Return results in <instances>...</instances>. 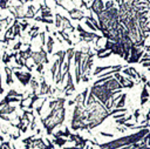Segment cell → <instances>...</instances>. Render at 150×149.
Returning a JSON list of instances; mask_svg holds the SVG:
<instances>
[{
	"mask_svg": "<svg viewBox=\"0 0 150 149\" xmlns=\"http://www.w3.org/2000/svg\"><path fill=\"white\" fill-rule=\"evenodd\" d=\"M116 130L124 133V131H127V127H116Z\"/></svg>",
	"mask_w": 150,
	"mask_h": 149,
	"instance_id": "cb8c5ba5",
	"label": "cell"
},
{
	"mask_svg": "<svg viewBox=\"0 0 150 149\" xmlns=\"http://www.w3.org/2000/svg\"><path fill=\"white\" fill-rule=\"evenodd\" d=\"M30 59L34 61L35 65H40V63H48V57H47V52L41 47V49L39 52H32L30 54Z\"/></svg>",
	"mask_w": 150,
	"mask_h": 149,
	"instance_id": "7a4b0ae2",
	"label": "cell"
},
{
	"mask_svg": "<svg viewBox=\"0 0 150 149\" xmlns=\"http://www.w3.org/2000/svg\"><path fill=\"white\" fill-rule=\"evenodd\" d=\"M55 18H56V20H55V26H56V28H61L62 27V15L61 14H59V13H56V15H55Z\"/></svg>",
	"mask_w": 150,
	"mask_h": 149,
	"instance_id": "9a60e30c",
	"label": "cell"
},
{
	"mask_svg": "<svg viewBox=\"0 0 150 149\" xmlns=\"http://www.w3.org/2000/svg\"><path fill=\"white\" fill-rule=\"evenodd\" d=\"M127 94L125 93H123L122 94V96L120 97V100L115 103V106H114V108H123L124 107V104H125V100H127Z\"/></svg>",
	"mask_w": 150,
	"mask_h": 149,
	"instance_id": "8fae6325",
	"label": "cell"
},
{
	"mask_svg": "<svg viewBox=\"0 0 150 149\" xmlns=\"http://www.w3.org/2000/svg\"><path fill=\"white\" fill-rule=\"evenodd\" d=\"M53 46H54V39H53V36H48V39H47V53L48 54L52 53Z\"/></svg>",
	"mask_w": 150,
	"mask_h": 149,
	"instance_id": "4fadbf2b",
	"label": "cell"
},
{
	"mask_svg": "<svg viewBox=\"0 0 150 149\" xmlns=\"http://www.w3.org/2000/svg\"><path fill=\"white\" fill-rule=\"evenodd\" d=\"M141 99H149V92H148V86L144 84L142 93H141Z\"/></svg>",
	"mask_w": 150,
	"mask_h": 149,
	"instance_id": "e0dca14e",
	"label": "cell"
},
{
	"mask_svg": "<svg viewBox=\"0 0 150 149\" xmlns=\"http://www.w3.org/2000/svg\"><path fill=\"white\" fill-rule=\"evenodd\" d=\"M80 36V41H86V42H91L94 40H101L103 36L98 35V34H95V33H89L87 31H83V32H80L79 34Z\"/></svg>",
	"mask_w": 150,
	"mask_h": 149,
	"instance_id": "3957f363",
	"label": "cell"
},
{
	"mask_svg": "<svg viewBox=\"0 0 150 149\" xmlns=\"http://www.w3.org/2000/svg\"><path fill=\"white\" fill-rule=\"evenodd\" d=\"M34 32H39V26H32L28 33H29V34H32V33H34Z\"/></svg>",
	"mask_w": 150,
	"mask_h": 149,
	"instance_id": "7402d4cb",
	"label": "cell"
},
{
	"mask_svg": "<svg viewBox=\"0 0 150 149\" xmlns=\"http://www.w3.org/2000/svg\"><path fill=\"white\" fill-rule=\"evenodd\" d=\"M39 35H40V39H41V43H42V46H43V45H46V34H45V32L40 33Z\"/></svg>",
	"mask_w": 150,
	"mask_h": 149,
	"instance_id": "44dd1931",
	"label": "cell"
},
{
	"mask_svg": "<svg viewBox=\"0 0 150 149\" xmlns=\"http://www.w3.org/2000/svg\"><path fill=\"white\" fill-rule=\"evenodd\" d=\"M14 75H15V76H16V79L20 81V83H21V84H23V86L28 84V83L30 82V80H32V74H30L29 72H27V73H22V72H14Z\"/></svg>",
	"mask_w": 150,
	"mask_h": 149,
	"instance_id": "5b68a950",
	"label": "cell"
},
{
	"mask_svg": "<svg viewBox=\"0 0 150 149\" xmlns=\"http://www.w3.org/2000/svg\"><path fill=\"white\" fill-rule=\"evenodd\" d=\"M30 87H32V89H33V93H36L38 88L40 87L39 82H38V81H36L34 77H32V80H30Z\"/></svg>",
	"mask_w": 150,
	"mask_h": 149,
	"instance_id": "2e32d148",
	"label": "cell"
},
{
	"mask_svg": "<svg viewBox=\"0 0 150 149\" xmlns=\"http://www.w3.org/2000/svg\"><path fill=\"white\" fill-rule=\"evenodd\" d=\"M36 70H38V73H39L40 75H43V63H40V65H38V67H36Z\"/></svg>",
	"mask_w": 150,
	"mask_h": 149,
	"instance_id": "ffe728a7",
	"label": "cell"
},
{
	"mask_svg": "<svg viewBox=\"0 0 150 149\" xmlns=\"http://www.w3.org/2000/svg\"><path fill=\"white\" fill-rule=\"evenodd\" d=\"M139 115H141V113H139V109H136V110L134 111V114H132V116L135 117V121H136V123L138 122V118H139Z\"/></svg>",
	"mask_w": 150,
	"mask_h": 149,
	"instance_id": "d6986e66",
	"label": "cell"
},
{
	"mask_svg": "<svg viewBox=\"0 0 150 149\" xmlns=\"http://www.w3.org/2000/svg\"><path fill=\"white\" fill-rule=\"evenodd\" d=\"M100 135H102V136H107V137H112V136H114L112 134H109V133H104V131H101V133H100Z\"/></svg>",
	"mask_w": 150,
	"mask_h": 149,
	"instance_id": "603a6c76",
	"label": "cell"
},
{
	"mask_svg": "<svg viewBox=\"0 0 150 149\" xmlns=\"http://www.w3.org/2000/svg\"><path fill=\"white\" fill-rule=\"evenodd\" d=\"M67 12L69 13V15H70V18H71L73 20H77V21H80V20H82V19H84V18H86L84 12H83L82 9H79V8L67 9Z\"/></svg>",
	"mask_w": 150,
	"mask_h": 149,
	"instance_id": "8992f818",
	"label": "cell"
},
{
	"mask_svg": "<svg viewBox=\"0 0 150 149\" xmlns=\"http://www.w3.org/2000/svg\"><path fill=\"white\" fill-rule=\"evenodd\" d=\"M35 14H36V9H35V7H34L33 5H30V6L27 8V11H26L23 18H28V19H30V18H34Z\"/></svg>",
	"mask_w": 150,
	"mask_h": 149,
	"instance_id": "30bf717a",
	"label": "cell"
},
{
	"mask_svg": "<svg viewBox=\"0 0 150 149\" xmlns=\"http://www.w3.org/2000/svg\"><path fill=\"white\" fill-rule=\"evenodd\" d=\"M66 142H68L66 137H61V136L54 137V144H56V145H59V147H63V145L66 144Z\"/></svg>",
	"mask_w": 150,
	"mask_h": 149,
	"instance_id": "7c38bea8",
	"label": "cell"
},
{
	"mask_svg": "<svg viewBox=\"0 0 150 149\" xmlns=\"http://www.w3.org/2000/svg\"><path fill=\"white\" fill-rule=\"evenodd\" d=\"M84 23H86V25H87V26H88V27H89V28H90L91 31H94V32H95V31H97V29L95 28V26H94V25H93V23H91V22H90L89 20H87V19H86Z\"/></svg>",
	"mask_w": 150,
	"mask_h": 149,
	"instance_id": "ac0fdd59",
	"label": "cell"
},
{
	"mask_svg": "<svg viewBox=\"0 0 150 149\" xmlns=\"http://www.w3.org/2000/svg\"><path fill=\"white\" fill-rule=\"evenodd\" d=\"M14 110H15V107L14 106L5 104V106L0 107V115H8V114H12Z\"/></svg>",
	"mask_w": 150,
	"mask_h": 149,
	"instance_id": "52a82bcc",
	"label": "cell"
},
{
	"mask_svg": "<svg viewBox=\"0 0 150 149\" xmlns=\"http://www.w3.org/2000/svg\"><path fill=\"white\" fill-rule=\"evenodd\" d=\"M148 100H149V99H141V104H142V106L145 104V103L148 102Z\"/></svg>",
	"mask_w": 150,
	"mask_h": 149,
	"instance_id": "4316f807",
	"label": "cell"
},
{
	"mask_svg": "<svg viewBox=\"0 0 150 149\" xmlns=\"http://www.w3.org/2000/svg\"><path fill=\"white\" fill-rule=\"evenodd\" d=\"M149 129L144 128V129H139V131L134 133L131 135H127L123 137H120L115 141L111 142H107V143H102L98 144V149H120L122 147H127V145H131L134 143L139 142L146 134H149Z\"/></svg>",
	"mask_w": 150,
	"mask_h": 149,
	"instance_id": "6da1fadb",
	"label": "cell"
},
{
	"mask_svg": "<svg viewBox=\"0 0 150 149\" xmlns=\"http://www.w3.org/2000/svg\"><path fill=\"white\" fill-rule=\"evenodd\" d=\"M21 45H22L21 42H18V43L13 47V49H14V50H19V49H20V47H21Z\"/></svg>",
	"mask_w": 150,
	"mask_h": 149,
	"instance_id": "484cf974",
	"label": "cell"
},
{
	"mask_svg": "<svg viewBox=\"0 0 150 149\" xmlns=\"http://www.w3.org/2000/svg\"><path fill=\"white\" fill-rule=\"evenodd\" d=\"M114 67H115V66H97V67L95 68L93 75H94V76H98L101 72H104V70H107V69H111V68H114Z\"/></svg>",
	"mask_w": 150,
	"mask_h": 149,
	"instance_id": "9c48e42d",
	"label": "cell"
},
{
	"mask_svg": "<svg viewBox=\"0 0 150 149\" xmlns=\"http://www.w3.org/2000/svg\"><path fill=\"white\" fill-rule=\"evenodd\" d=\"M76 31L80 33V32H83V31H84V28H82V26H81L80 23H77V26H76Z\"/></svg>",
	"mask_w": 150,
	"mask_h": 149,
	"instance_id": "d4e9b609",
	"label": "cell"
},
{
	"mask_svg": "<svg viewBox=\"0 0 150 149\" xmlns=\"http://www.w3.org/2000/svg\"><path fill=\"white\" fill-rule=\"evenodd\" d=\"M104 11V4L103 0H93L90 5V12L96 14L97 16Z\"/></svg>",
	"mask_w": 150,
	"mask_h": 149,
	"instance_id": "277c9868",
	"label": "cell"
},
{
	"mask_svg": "<svg viewBox=\"0 0 150 149\" xmlns=\"http://www.w3.org/2000/svg\"><path fill=\"white\" fill-rule=\"evenodd\" d=\"M148 70H149V72H150V67H148Z\"/></svg>",
	"mask_w": 150,
	"mask_h": 149,
	"instance_id": "83f0119b",
	"label": "cell"
},
{
	"mask_svg": "<svg viewBox=\"0 0 150 149\" xmlns=\"http://www.w3.org/2000/svg\"><path fill=\"white\" fill-rule=\"evenodd\" d=\"M57 66H59V59L54 61L52 68H50V73H52V77L53 80H55V76H56V69H57Z\"/></svg>",
	"mask_w": 150,
	"mask_h": 149,
	"instance_id": "5bb4252c",
	"label": "cell"
},
{
	"mask_svg": "<svg viewBox=\"0 0 150 149\" xmlns=\"http://www.w3.org/2000/svg\"><path fill=\"white\" fill-rule=\"evenodd\" d=\"M5 72H6V83L7 84H12L13 83V79H12L13 70H12V68L5 66Z\"/></svg>",
	"mask_w": 150,
	"mask_h": 149,
	"instance_id": "ba28073f",
	"label": "cell"
}]
</instances>
